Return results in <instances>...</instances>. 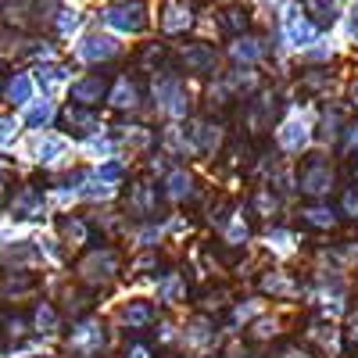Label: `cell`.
Returning <instances> with one entry per match:
<instances>
[{
  "label": "cell",
  "instance_id": "39",
  "mask_svg": "<svg viewBox=\"0 0 358 358\" xmlns=\"http://www.w3.org/2000/svg\"><path fill=\"white\" fill-rule=\"evenodd\" d=\"M126 358H155V355H151V348H147L143 341H133V344L126 348Z\"/></svg>",
  "mask_w": 358,
  "mask_h": 358
},
{
  "label": "cell",
  "instance_id": "28",
  "mask_svg": "<svg viewBox=\"0 0 358 358\" xmlns=\"http://www.w3.org/2000/svg\"><path fill=\"white\" fill-rule=\"evenodd\" d=\"M276 212V197H273V190L268 187H262V190H255V215H273Z\"/></svg>",
  "mask_w": 358,
  "mask_h": 358
},
{
  "label": "cell",
  "instance_id": "33",
  "mask_svg": "<svg viewBox=\"0 0 358 358\" xmlns=\"http://www.w3.org/2000/svg\"><path fill=\"white\" fill-rule=\"evenodd\" d=\"M337 126H341V115H337V111H326V115H322V140H334V136L341 133Z\"/></svg>",
  "mask_w": 358,
  "mask_h": 358
},
{
  "label": "cell",
  "instance_id": "22",
  "mask_svg": "<svg viewBox=\"0 0 358 358\" xmlns=\"http://www.w3.org/2000/svg\"><path fill=\"white\" fill-rule=\"evenodd\" d=\"M183 294H187V280L179 276V273H169L162 283H158V297L165 305H176V301H183Z\"/></svg>",
  "mask_w": 358,
  "mask_h": 358
},
{
  "label": "cell",
  "instance_id": "34",
  "mask_svg": "<svg viewBox=\"0 0 358 358\" xmlns=\"http://www.w3.org/2000/svg\"><path fill=\"white\" fill-rule=\"evenodd\" d=\"M251 334H255L258 341H268V337L276 334V322H273V319H258V322L251 326Z\"/></svg>",
  "mask_w": 358,
  "mask_h": 358
},
{
  "label": "cell",
  "instance_id": "8",
  "mask_svg": "<svg viewBox=\"0 0 358 358\" xmlns=\"http://www.w3.org/2000/svg\"><path fill=\"white\" fill-rule=\"evenodd\" d=\"M215 62H219V54L215 47H208V43H187L183 47V65L197 76H208V72H215Z\"/></svg>",
  "mask_w": 358,
  "mask_h": 358
},
{
  "label": "cell",
  "instance_id": "37",
  "mask_svg": "<svg viewBox=\"0 0 358 358\" xmlns=\"http://www.w3.org/2000/svg\"><path fill=\"white\" fill-rule=\"evenodd\" d=\"M65 76H69L65 69H40V83H47V86H57Z\"/></svg>",
  "mask_w": 358,
  "mask_h": 358
},
{
  "label": "cell",
  "instance_id": "3",
  "mask_svg": "<svg viewBox=\"0 0 358 358\" xmlns=\"http://www.w3.org/2000/svg\"><path fill=\"white\" fill-rule=\"evenodd\" d=\"M297 187L312 197H326L334 190V169L326 165L322 158H308L305 169H301V179H297Z\"/></svg>",
  "mask_w": 358,
  "mask_h": 358
},
{
  "label": "cell",
  "instance_id": "27",
  "mask_svg": "<svg viewBox=\"0 0 358 358\" xmlns=\"http://www.w3.org/2000/svg\"><path fill=\"white\" fill-rule=\"evenodd\" d=\"M36 155H40V162H54V158L65 155V143L54 140V136H43V140L36 143Z\"/></svg>",
  "mask_w": 358,
  "mask_h": 358
},
{
  "label": "cell",
  "instance_id": "13",
  "mask_svg": "<svg viewBox=\"0 0 358 358\" xmlns=\"http://www.w3.org/2000/svg\"><path fill=\"white\" fill-rule=\"evenodd\" d=\"M104 90H108L104 72H94V76H86V79H79V83L72 86V101L90 108V104H97V101L104 97Z\"/></svg>",
  "mask_w": 358,
  "mask_h": 358
},
{
  "label": "cell",
  "instance_id": "17",
  "mask_svg": "<svg viewBox=\"0 0 358 358\" xmlns=\"http://www.w3.org/2000/svg\"><path fill=\"white\" fill-rule=\"evenodd\" d=\"M248 236H251V226L244 222V215H241V212L226 215V222H222V244L241 248V244H248Z\"/></svg>",
  "mask_w": 358,
  "mask_h": 358
},
{
  "label": "cell",
  "instance_id": "9",
  "mask_svg": "<svg viewBox=\"0 0 358 358\" xmlns=\"http://www.w3.org/2000/svg\"><path fill=\"white\" fill-rule=\"evenodd\" d=\"M190 22H194V8L190 4H183V0H169V4L162 8V29L165 33H187L190 29Z\"/></svg>",
  "mask_w": 358,
  "mask_h": 358
},
{
  "label": "cell",
  "instance_id": "21",
  "mask_svg": "<svg viewBox=\"0 0 358 358\" xmlns=\"http://www.w3.org/2000/svg\"><path fill=\"white\" fill-rule=\"evenodd\" d=\"M305 222L312 226V229H334L337 226V212L330 204H312V208H305Z\"/></svg>",
  "mask_w": 358,
  "mask_h": 358
},
{
  "label": "cell",
  "instance_id": "40",
  "mask_svg": "<svg viewBox=\"0 0 358 358\" xmlns=\"http://www.w3.org/2000/svg\"><path fill=\"white\" fill-rule=\"evenodd\" d=\"M344 212H348L351 219H358V190H348V194H344Z\"/></svg>",
  "mask_w": 358,
  "mask_h": 358
},
{
  "label": "cell",
  "instance_id": "26",
  "mask_svg": "<svg viewBox=\"0 0 358 358\" xmlns=\"http://www.w3.org/2000/svg\"><path fill=\"white\" fill-rule=\"evenodd\" d=\"M62 236H65L72 248L86 244V222L83 219H62Z\"/></svg>",
  "mask_w": 358,
  "mask_h": 358
},
{
  "label": "cell",
  "instance_id": "31",
  "mask_svg": "<svg viewBox=\"0 0 358 358\" xmlns=\"http://www.w3.org/2000/svg\"><path fill=\"white\" fill-rule=\"evenodd\" d=\"M54 326H57V315H54V308L40 305V308H36V330H43V334H54Z\"/></svg>",
  "mask_w": 358,
  "mask_h": 358
},
{
  "label": "cell",
  "instance_id": "18",
  "mask_svg": "<svg viewBox=\"0 0 358 358\" xmlns=\"http://www.w3.org/2000/svg\"><path fill=\"white\" fill-rule=\"evenodd\" d=\"M155 319V305L151 301H129L122 308V322L129 326V330H143V326H151Z\"/></svg>",
  "mask_w": 358,
  "mask_h": 358
},
{
  "label": "cell",
  "instance_id": "30",
  "mask_svg": "<svg viewBox=\"0 0 358 358\" xmlns=\"http://www.w3.org/2000/svg\"><path fill=\"white\" fill-rule=\"evenodd\" d=\"M262 290H265V294H294L290 280H283L280 273H276V276H265V280H262Z\"/></svg>",
  "mask_w": 358,
  "mask_h": 358
},
{
  "label": "cell",
  "instance_id": "11",
  "mask_svg": "<svg viewBox=\"0 0 358 358\" xmlns=\"http://www.w3.org/2000/svg\"><path fill=\"white\" fill-rule=\"evenodd\" d=\"M76 54H79V62H111L118 54V43L111 36H86L76 47Z\"/></svg>",
  "mask_w": 358,
  "mask_h": 358
},
{
  "label": "cell",
  "instance_id": "1",
  "mask_svg": "<svg viewBox=\"0 0 358 358\" xmlns=\"http://www.w3.org/2000/svg\"><path fill=\"white\" fill-rule=\"evenodd\" d=\"M104 22L118 33H143L147 29V4L143 0H122V4H111L104 11Z\"/></svg>",
  "mask_w": 358,
  "mask_h": 358
},
{
  "label": "cell",
  "instance_id": "10",
  "mask_svg": "<svg viewBox=\"0 0 358 358\" xmlns=\"http://www.w3.org/2000/svg\"><path fill=\"white\" fill-rule=\"evenodd\" d=\"M162 194L169 197V201H190L194 194H197V179L187 172V169H176V172H169L165 176V187H162Z\"/></svg>",
  "mask_w": 358,
  "mask_h": 358
},
{
  "label": "cell",
  "instance_id": "35",
  "mask_svg": "<svg viewBox=\"0 0 358 358\" xmlns=\"http://www.w3.org/2000/svg\"><path fill=\"white\" fill-rule=\"evenodd\" d=\"M97 176L104 183H115V179H122V162H108L104 169H97Z\"/></svg>",
  "mask_w": 358,
  "mask_h": 358
},
{
  "label": "cell",
  "instance_id": "2",
  "mask_svg": "<svg viewBox=\"0 0 358 358\" xmlns=\"http://www.w3.org/2000/svg\"><path fill=\"white\" fill-rule=\"evenodd\" d=\"M79 273L86 283H108L115 273H118V255L111 248H97V251H90L79 265Z\"/></svg>",
  "mask_w": 358,
  "mask_h": 358
},
{
  "label": "cell",
  "instance_id": "6",
  "mask_svg": "<svg viewBox=\"0 0 358 358\" xmlns=\"http://www.w3.org/2000/svg\"><path fill=\"white\" fill-rule=\"evenodd\" d=\"M283 36H287L294 47H312L315 36H319V25L308 22L301 11H287V18H283Z\"/></svg>",
  "mask_w": 358,
  "mask_h": 358
},
{
  "label": "cell",
  "instance_id": "12",
  "mask_svg": "<svg viewBox=\"0 0 358 358\" xmlns=\"http://www.w3.org/2000/svg\"><path fill=\"white\" fill-rule=\"evenodd\" d=\"M11 212H15V219H36V215H43V190L22 187L15 194V201H11Z\"/></svg>",
  "mask_w": 358,
  "mask_h": 358
},
{
  "label": "cell",
  "instance_id": "41",
  "mask_svg": "<svg viewBox=\"0 0 358 358\" xmlns=\"http://www.w3.org/2000/svg\"><path fill=\"white\" fill-rule=\"evenodd\" d=\"M344 337H348V344H358V312L348 315V330H344Z\"/></svg>",
  "mask_w": 358,
  "mask_h": 358
},
{
  "label": "cell",
  "instance_id": "7",
  "mask_svg": "<svg viewBox=\"0 0 358 358\" xmlns=\"http://www.w3.org/2000/svg\"><path fill=\"white\" fill-rule=\"evenodd\" d=\"M126 212L136 215V219H151V215L158 212V187H151V183H136V187H129Z\"/></svg>",
  "mask_w": 358,
  "mask_h": 358
},
{
  "label": "cell",
  "instance_id": "36",
  "mask_svg": "<svg viewBox=\"0 0 358 358\" xmlns=\"http://www.w3.org/2000/svg\"><path fill=\"white\" fill-rule=\"evenodd\" d=\"M268 244H273L276 251H290V233L287 229H273L268 233Z\"/></svg>",
  "mask_w": 358,
  "mask_h": 358
},
{
  "label": "cell",
  "instance_id": "14",
  "mask_svg": "<svg viewBox=\"0 0 358 358\" xmlns=\"http://www.w3.org/2000/svg\"><path fill=\"white\" fill-rule=\"evenodd\" d=\"M183 341H187V348L204 351L208 344H215V322L208 319V315H197L187 330H183Z\"/></svg>",
  "mask_w": 358,
  "mask_h": 358
},
{
  "label": "cell",
  "instance_id": "4",
  "mask_svg": "<svg viewBox=\"0 0 358 358\" xmlns=\"http://www.w3.org/2000/svg\"><path fill=\"white\" fill-rule=\"evenodd\" d=\"M69 348H72L76 355H83V358L101 355V348H104V326H101L97 319H83V322L76 326V330H72Z\"/></svg>",
  "mask_w": 358,
  "mask_h": 358
},
{
  "label": "cell",
  "instance_id": "43",
  "mask_svg": "<svg viewBox=\"0 0 358 358\" xmlns=\"http://www.w3.org/2000/svg\"><path fill=\"white\" fill-rule=\"evenodd\" d=\"M283 358H305V355H297V351H287V355H283Z\"/></svg>",
  "mask_w": 358,
  "mask_h": 358
},
{
  "label": "cell",
  "instance_id": "5",
  "mask_svg": "<svg viewBox=\"0 0 358 358\" xmlns=\"http://www.w3.org/2000/svg\"><path fill=\"white\" fill-rule=\"evenodd\" d=\"M155 97H158V108L172 118H183L190 111V97L179 79H162V86H155Z\"/></svg>",
  "mask_w": 358,
  "mask_h": 358
},
{
  "label": "cell",
  "instance_id": "42",
  "mask_svg": "<svg viewBox=\"0 0 358 358\" xmlns=\"http://www.w3.org/2000/svg\"><path fill=\"white\" fill-rule=\"evenodd\" d=\"M351 101H355V108H358V83L351 86Z\"/></svg>",
  "mask_w": 358,
  "mask_h": 358
},
{
  "label": "cell",
  "instance_id": "24",
  "mask_svg": "<svg viewBox=\"0 0 358 358\" xmlns=\"http://www.w3.org/2000/svg\"><path fill=\"white\" fill-rule=\"evenodd\" d=\"M29 94H33V83H29V76L15 72V76L8 79V97H11V104H25Z\"/></svg>",
  "mask_w": 358,
  "mask_h": 358
},
{
  "label": "cell",
  "instance_id": "25",
  "mask_svg": "<svg viewBox=\"0 0 358 358\" xmlns=\"http://www.w3.org/2000/svg\"><path fill=\"white\" fill-rule=\"evenodd\" d=\"M308 337H312V341H319L326 351H337V330H334L330 322H312Z\"/></svg>",
  "mask_w": 358,
  "mask_h": 358
},
{
  "label": "cell",
  "instance_id": "19",
  "mask_svg": "<svg viewBox=\"0 0 358 358\" xmlns=\"http://www.w3.org/2000/svg\"><path fill=\"white\" fill-rule=\"evenodd\" d=\"M229 54H233L236 65H255L258 57L265 54V47H262V40H255V36H241V40L229 47Z\"/></svg>",
  "mask_w": 358,
  "mask_h": 358
},
{
  "label": "cell",
  "instance_id": "23",
  "mask_svg": "<svg viewBox=\"0 0 358 358\" xmlns=\"http://www.w3.org/2000/svg\"><path fill=\"white\" fill-rule=\"evenodd\" d=\"M305 8H308L315 25H330L341 11V0H305Z\"/></svg>",
  "mask_w": 358,
  "mask_h": 358
},
{
  "label": "cell",
  "instance_id": "15",
  "mask_svg": "<svg viewBox=\"0 0 358 358\" xmlns=\"http://www.w3.org/2000/svg\"><path fill=\"white\" fill-rule=\"evenodd\" d=\"M108 101H111V108H118V111H133V108L140 104V86H136V79L122 76V79L111 86Z\"/></svg>",
  "mask_w": 358,
  "mask_h": 358
},
{
  "label": "cell",
  "instance_id": "32",
  "mask_svg": "<svg viewBox=\"0 0 358 358\" xmlns=\"http://www.w3.org/2000/svg\"><path fill=\"white\" fill-rule=\"evenodd\" d=\"M50 115H54V108H50V101H43V104H36L33 111H29V126H43V122H50Z\"/></svg>",
  "mask_w": 358,
  "mask_h": 358
},
{
  "label": "cell",
  "instance_id": "16",
  "mask_svg": "<svg viewBox=\"0 0 358 358\" xmlns=\"http://www.w3.org/2000/svg\"><path fill=\"white\" fill-rule=\"evenodd\" d=\"M305 143H308V126L301 122V118H290V122L280 126V147H283V151L297 155Z\"/></svg>",
  "mask_w": 358,
  "mask_h": 358
},
{
  "label": "cell",
  "instance_id": "29",
  "mask_svg": "<svg viewBox=\"0 0 358 358\" xmlns=\"http://www.w3.org/2000/svg\"><path fill=\"white\" fill-rule=\"evenodd\" d=\"M222 25L229 29V33H241V29L248 25V11H244V8H236V4L226 8V11H222Z\"/></svg>",
  "mask_w": 358,
  "mask_h": 358
},
{
  "label": "cell",
  "instance_id": "38",
  "mask_svg": "<svg viewBox=\"0 0 358 358\" xmlns=\"http://www.w3.org/2000/svg\"><path fill=\"white\" fill-rule=\"evenodd\" d=\"M344 151L355 158L358 155V126H348V133H344Z\"/></svg>",
  "mask_w": 358,
  "mask_h": 358
},
{
  "label": "cell",
  "instance_id": "20",
  "mask_svg": "<svg viewBox=\"0 0 358 358\" xmlns=\"http://www.w3.org/2000/svg\"><path fill=\"white\" fill-rule=\"evenodd\" d=\"M65 126L86 136V133H94L101 122H97V115H94V111H86V104H76V108L65 111Z\"/></svg>",
  "mask_w": 358,
  "mask_h": 358
}]
</instances>
